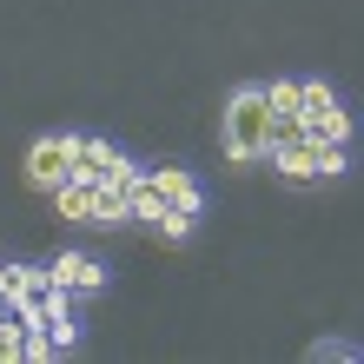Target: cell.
Returning <instances> with one entry per match:
<instances>
[{
    "mask_svg": "<svg viewBox=\"0 0 364 364\" xmlns=\"http://www.w3.org/2000/svg\"><path fill=\"white\" fill-rule=\"evenodd\" d=\"M146 179H153V192H159L173 212H199V205H205V192H199V179H192L186 166H153Z\"/></svg>",
    "mask_w": 364,
    "mask_h": 364,
    "instance_id": "5b68a950",
    "label": "cell"
},
{
    "mask_svg": "<svg viewBox=\"0 0 364 364\" xmlns=\"http://www.w3.org/2000/svg\"><path fill=\"white\" fill-rule=\"evenodd\" d=\"M47 285H67V291H100L106 285V265L87 259V252H60V259L47 265Z\"/></svg>",
    "mask_w": 364,
    "mask_h": 364,
    "instance_id": "277c9868",
    "label": "cell"
},
{
    "mask_svg": "<svg viewBox=\"0 0 364 364\" xmlns=\"http://www.w3.org/2000/svg\"><path fill=\"white\" fill-rule=\"evenodd\" d=\"M345 146H338V139H318V179H338V173H345Z\"/></svg>",
    "mask_w": 364,
    "mask_h": 364,
    "instance_id": "9c48e42d",
    "label": "cell"
},
{
    "mask_svg": "<svg viewBox=\"0 0 364 364\" xmlns=\"http://www.w3.org/2000/svg\"><path fill=\"white\" fill-rule=\"evenodd\" d=\"M87 225H126V186H113V179H100L93 186V212H87Z\"/></svg>",
    "mask_w": 364,
    "mask_h": 364,
    "instance_id": "52a82bcc",
    "label": "cell"
},
{
    "mask_svg": "<svg viewBox=\"0 0 364 364\" xmlns=\"http://www.w3.org/2000/svg\"><path fill=\"white\" fill-rule=\"evenodd\" d=\"M192 219H199V212H173V205H166V212H159L153 225H159V239H173V245H179L186 232H192Z\"/></svg>",
    "mask_w": 364,
    "mask_h": 364,
    "instance_id": "30bf717a",
    "label": "cell"
},
{
    "mask_svg": "<svg viewBox=\"0 0 364 364\" xmlns=\"http://www.w3.org/2000/svg\"><path fill=\"white\" fill-rule=\"evenodd\" d=\"M67 173H73V133L33 139V153H27V186H33V192H53Z\"/></svg>",
    "mask_w": 364,
    "mask_h": 364,
    "instance_id": "3957f363",
    "label": "cell"
},
{
    "mask_svg": "<svg viewBox=\"0 0 364 364\" xmlns=\"http://www.w3.org/2000/svg\"><path fill=\"white\" fill-rule=\"evenodd\" d=\"M298 126H305L311 139H351V113L338 106V93L325 87V80H298Z\"/></svg>",
    "mask_w": 364,
    "mask_h": 364,
    "instance_id": "7a4b0ae2",
    "label": "cell"
},
{
    "mask_svg": "<svg viewBox=\"0 0 364 364\" xmlns=\"http://www.w3.org/2000/svg\"><path fill=\"white\" fill-rule=\"evenodd\" d=\"M93 186H100V179H60L47 199H53V212H60V219L87 225V212H93Z\"/></svg>",
    "mask_w": 364,
    "mask_h": 364,
    "instance_id": "8992f818",
    "label": "cell"
},
{
    "mask_svg": "<svg viewBox=\"0 0 364 364\" xmlns=\"http://www.w3.org/2000/svg\"><path fill=\"white\" fill-rule=\"evenodd\" d=\"M219 133H225V159L232 166H252L265 159V93L259 87H239L219 113Z\"/></svg>",
    "mask_w": 364,
    "mask_h": 364,
    "instance_id": "6da1fadb",
    "label": "cell"
},
{
    "mask_svg": "<svg viewBox=\"0 0 364 364\" xmlns=\"http://www.w3.org/2000/svg\"><path fill=\"white\" fill-rule=\"evenodd\" d=\"M20 298V265H0V305H14Z\"/></svg>",
    "mask_w": 364,
    "mask_h": 364,
    "instance_id": "8fae6325",
    "label": "cell"
},
{
    "mask_svg": "<svg viewBox=\"0 0 364 364\" xmlns=\"http://www.w3.org/2000/svg\"><path fill=\"white\" fill-rule=\"evenodd\" d=\"M259 93H265V113H298V80H272Z\"/></svg>",
    "mask_w": 364,
    "mask_h": 364,
    "instance_id": "ba28073f",
    "label": "cell"
}]
</instances>
